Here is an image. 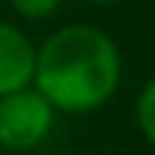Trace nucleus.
I'll return each mask as SVG.
<instances>
[{"label":"nucleus","instance_id":"nucleus-1","mask_svg":"<svg viewBox=\"0 0 155 155\" xmlns=\"http://www.w3.org/2000/svg\"><path fill=\"white\" fill-rule=\"evenodd\" d=\"M120 51L98 25L73 22L48 35L35 57L32 86L60 114H92L120 86Z\"/></svg>","mask_w":155,"mask_h":155},{"label":"nucleus","instance_id":"nucleus-2","mask_svg":"<svg viewBox=\"0 0 155 155\" xmlns=\"http://www.w3.org/2000/svg\"><path fill=\"white\" fill-rule=\"evenodd\" d=\"M54 104L35 86L0 95V146L10 152L38 149L54 130Z\"/></svg>","mask_w":155,"mask_h":155},{"label":"nucleus","instance_id":"nucleus-3","mask_svg":"<svg viewBox=\"0 0 155 155\" xmlns=\"http://www.w3.org/2000/svg\"><path fill=\"white\" fill-rule=\"evenodd\" d=\"M38 48L19 25L0 22V95L32 86Z\"/></svg>","mask_w":155,"mask_h":155},{"label":"nucleus","instance_id":"nucleus-4","mask_svg":"<svg viewBox=\"0 0 155 155\" xmlns=\"http://www.w3.org/2000/svg\"><path fill=\"white\" fill-rule=\"evenodd\" d=\"M136 127L146 136V143L155 149V79L146 82L136 98Z\"/></svg>","mask_w":155,"mask_h":155},{"label":"nucleus","instance_id":"nucleus-5","mask_svg":"<svg viewBox=\"0 0 155 155\" xmlns=\"http://www.w3.org/2000/svg\"><path fill=\"white\" fill-rule=\"evenodd\" d=\"M63 0H10V6L16 10V16L29 19V22H41V19L54 16L60 10Z\"/></svg>","mask_w":155,"mask_h":155},{"label":"nucleus","instance_id":"nucleus-6","mask_svg":"<svg viewBox=\"0 0 155 155\" xmlns=\"http://www.w3.org/2000/svg\"><path fill=\"white\" fill-rule=\"evenodd\" d=\"M86 3H120V0H86Z\"/></svg>","mask_w":155,"mask_h":155}]
</instances>
